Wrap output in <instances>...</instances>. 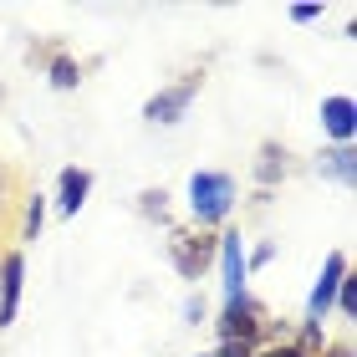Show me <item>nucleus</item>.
<instances>
[{
	"instance_id": "3",
	"label": "nucleus",
	"mask_w": 357,
	"mask_h": 357,
	"mask_svg": "<svg viewBox=\"0 0 357 357\" xmlns=\"http://www.w3.org/2000/svg\"><path fill=\"white\" fill-rule=\"evenodd\" d=\"M342 281H347V255L332 250L327 266H321V281L312 286V301H306V321H312V332L321 327V317H327V306L337 301V286H342Z\"/></svg>"
},
{
	"instance_id": "14",
	"label": "nucleus",
	"mask_w": 357,
	"mask_h": 357,
	"mask_svg": "<svg viewBox=\"0 0 357 357\" xmlns=\"http://www.w3.org/2000/svg\"><path fill=\"white\" fill-rule=\"evenodd\" d=\"M215 357H255V347H250V342H220Z\"/></svg>"
},
{
	"instance_id": "7",
	"label": "nucleus",
	"mask_w": 357,
	"mask_h": 357,
	"mask_svg": "<svg viewBox=\"0 0 357 357\" xmlns=\"http://www.w3.org/2000/svg\"><path fill=\"white\" fill-rule=\"evenodd\" d=\"M21 281H26V261H21V255H6V261H0V327H10V321H15Z\"/></svg>"
},
{
	"instance_id": "13",
	"label": "nucleus",
	"mask_w": 357,
	"mask_h": 357,
	"mask_svg": "<svg viewBox=\"0 0 357 357\" xmlns=\"http://www.w3.org/2000/svg\"><path fill=\"white\" fill-rule=\"evenodd\" d=\"M337 301H342V312L352 317V312H357V281H342V286H337Z\"/></svg>"
},
{
	"instance_id": "18",
	"label": "nucleus",
	"mask_w": 357,
	"mask_h": 357,
	"mask_svg": "<svg viewBox=\"0 0 357 357\" xmlns=\"http://www.w3.org/2000/svg\"><path fill=\"white\" fill-rule=\"evenodd\" d=\"M317 15H321L317 6H296V10H291V21H317Z\"/></svg>"
},
{
	"instance_id": "4",
	"label": "nucleus",
	"mask_w": 357,
	"mask_h": 357,
	"mask_svg": "<svg viewBox=\"0 0 357 357\" xmlns=\"http://www.w3.org/2000/svg\"><path fill=\"white\" fill-rule=\"evenodd\" d=\"M255 337H261V312H255V301L250 296L225 301V312H220V342H250L255 347Z\"/></svg>"
},
{
	"instance_id": "15",
	"label": "nucleus",
	"mask_w": 357,
	"mask_h": 357,
	"mask_svg": "<svg viewBox=\"0 0 357 357\" xmlns=\"http://www.w3.org/2000/svg\"><path fill=\"white\" fill-rule=\"evenodd\" d=\"M41 215H46L41 199H31V209H26V235H36V230H41Z\"/></svg>"
},
{
	"instance_id": "10",
	"label": "nucleus",
	"mask_w": 357,
	"mask_h": 357,
	"mask_svg": "<svg viewBox=\"0 0 357 357\" xmlns=\"http://www.w3.org/2000/svg\"><path fill=\"white\" fill-rule=\"evenodd\" d=\"M281 169H286V153L275 149V143H266V149H261V164H255V178H261V184L271 189L275 178H281Z\"/></svg>"
},
{
	"instance_id": "8",
	"label": "nucleus",
	"mask_w": 357,
	"mask_h": 357,
	"mask_svg": "<svg viewBox=\"0 0 357 357\" xmlns=\"http://www.w3.org/2000/svg\"><path fill=\"white\" fill-rule=\"evenodd\" d=\"M92 194V174L87 169H61V194H56V209L61 215H77Z\"/></svg>"
},
{
	"instance_id": "5",
	"label": "nucleus",
	"mask_w": 357,
	"mask_h": 357,
	"mask_svg": "<svg viewBox=\"0 0 357 357\" xmlns=\"http://www.w3.org/2000/svg\"><path fill=\"white\" fill-rule=\"evenodd\" d=\"M194 92H199V77H189V82H178V87H164L158 97H149V107H143V118H149V123H178V118H184V112H189Z\"/></svg>"
},
{
	"instance_id": "9",
	"label": "nucleus",
	"mask_w": 357,
	"mask_h": 357,
	"mask_svg": "<svg viewBox=\"0 0 357 357\" xmlns=\"http://www.w3.org/2000/svg\"><path fill=\"white\" fill-rule=\"evenodd\" d=\"M352 118H357V107H352V97H327V102H321V123H327V133L342 143H352Z\"/></svg>"
},
{
	"instance_id": "2",
	"label": "nucleus",
	"mask_w": 357,
	"mask_h": 357,
	"mask_svg": "<svg viewBox=\"0 0 357 357\" xmlns=\"http://www.w3.org/2000/svg\"><path fill=\"white\" fill-rule=\"evenodd\" d=\"M215 255H220V275H225V301H240V296H245V275H250L240 235L235 230L230 235H215Z\"/></svg>"
},
{
	"instance_id": "19",
	"label": "nucleus",
	"mask_w": 357,
	"mask_h": 357,
	"mask_svg": "<svg viewBox=\"0 0 357 357\" xmlns=\"http://www.w3.org/2000/svg\"><path fill=\"white\" fill-rule=\"evenodd\" d=\"M184 317H189V321H199V317H204V301H194V296H189V301H184Z\"/></svg>"
},
{
	"instance_id": "1",
	"label": "nucleus",
	"mask_w": 357,
	"mask_h": 357,
	"mask_svg": "<svg viewBox=\"0 0 357 357\" xmlns=\"http://www.w3.org/2000/svg\"><path fill=\"white\" fill-rule=\"evenodd\" d=\"M235 209V178L220 169H199L189 178V215L199 225H220Z\"/></svg>"
},
{
	"instance_id": "21",
	"label": "nucleus",
	"mask_w": 357,
	"mask_h": 357,
	"mask_svg": "<svg viewBox=\"0 0 357 357\" xmlns=\"http://www.w3.org/2000/svg\"><path fill=\"white\" fill-rule=\"evenodd\" d=\"M209 357H215V352H209Z\"/></svg>"
},
{
	"instance_id": "16",
	"label": "nucleus",
	"mask_w": 357,
	"mask_h": 357,
	"mask_svg": "<svg viewBox=\"0 0 357 357\" xmlns=\"http://www.w3.org/2000/svg\"><path fill=\"white\" fill-rule=\"evenodd\" d=\"M143 215H164V194H153V189L143 194Z\"/></svg>"
},
{
	"instance_id": "11",
	"label": "nucleus",
	"mask_w": 357,
	"mask_h": 357,
	"mask_svg": "<svg viewBox=\"0 0 357 357\" xmlns=\"http://www.w3.org/2000/svg\"><path fill=\"white\" fill-rule=\"evenodd\" d=\"M77 82H82V72H77V61L56 56V61H52V87H61V92H67V87H77Z\"/></svg>"
},
{
	"instance_id": "6",
	"label": "nucleus",
	"mask_w": 357,
	"mask_h": 357,
	"mask_svg": "<svg viewBox=\"0 0 357 357\" xmlns=\"http://www.w3.org/2000/svg\"><path fill=\"white\" fill-rule=\"evenodd\" d=\"M169 255H174V266L184 281H199V271L215 261V240H194V235H174L169 240Z\"/></svg>"
},
{
	"instance_id": "17",
	"label": "nucleus",
	"mask_w": 357,
	"mask_h": 357,
	"mask_svg": "<svg viewBox=\"0 0 357 357\" xmlns=\"http://www.w3.org/2000/svg\"><path fill=\"white\" fill-rule=\"evenodd\" d=\"M271 255H275V245H255V255H250V261H245V266H266V261H271Z\"/></svg>"
},
{
	"instance_id": "20",
	"label": "nucleus",
	"mask_w": 357,
	"mask_h": 357,
	"mask_svg": "<svg viewBox=\"0 0 357 357\" xmlns=\"http://www.w3.org/2000/svg\"><path fill=\"white\" fill-rule=\"evenodd\" d=\"M261 357H306L301 347H271V352H261Z\"/></svg>"
},
{
	"instance_id": "12",
	"label": "nucleus",
	"mask_w": 357,
	"mask_h": 357,
	"mask_svg": "<svg viewBox=\"0 0 357 357\" xmlns=\"http://www.w3.org/2000/svg\"><path fill=\"white\" fill-rule=\"evenodd\" d=\"M327 174H337V178H352V169H357V153L352 149H337V153H327V164H321Z\"/></svg>"
}]
</instances>
